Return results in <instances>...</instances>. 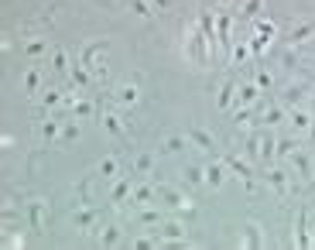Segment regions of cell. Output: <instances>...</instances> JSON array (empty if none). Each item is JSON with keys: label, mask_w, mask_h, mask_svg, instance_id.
<instances>
[{"label": "cell", "mask_w": 315, "mask_h": 250, "mask_svg": "<svg viewBox=\"0 0 315 250\" xmlns=\"http://www.w3.org/2000/svg\"><path fill=\"white\" fill-rule=\"evenodd\" d=\"M24 86H28V89H34V86H38V76H34V72H28V79H24Z\"/></svg>", "instance_id": "cb8c5ba5"}, {"label": "cell", "mask_w": 315, "mask_h": 250, "mask_svg": "<svg viewBox=\"0 0 315 250\" xmlns=\"http://www.w3.org/2000/svg\"><path fill=\"white\" fill-rule=\"evenodd\" d=\"M291 124H295V127H312V113H305V110H291Z\"/></svg>", "instance_id": "9c48e42d"}, {"label": "cell", "mask_w": 315, "mask_h": 250, "mask_svg": "<svg viewBox=\"0 0 315 250\" xmlns=\"http://www.w3.org/2000/svg\"><path fill=\"white\" fill-rule=\"evenodd\" d=\"M124 195H127V185H124V182H120V185H117V188H113V199H124Z\"/></svg>", "instance_id": "603a6c76"}, {"label": "cell", "mask_w": 315, "mask_h": 250, "mask_svg": "<svg viewBox=\"0 0 315 250\" xmlns=\"http://www.w3.org/2000/svg\"><path fill=\"white\" fill-rule=\"evenodd\" d=\"M240 99H243V103H253V99H257V86H253V83L240 86Z\"/></svg>", "instance_id": "7c38bea8"}, {"label": "cell", "mask_w": 315, "mask_h": 250, "mask_svg": "<svg viewBox=\"0 0 315 250\" xmlns=\"http://www.w3.org/2000/svg\"><path fill=\"white\" fill-rule=\"evenodd\" d=\"M312 244H315V240H312Z\"/></svg>", "instance_id": "f1b7e54d"}, {"label": "cell", "mask_w": 315, "mask_h": 250, "mask_svg": "<svg viewBox=\"0 0 315 250\" xmlns=\"http://www.w3.org/2000/svg\"><path fill=\"white\" fill-rule=\"evenodd\" d=\"M295 141H278V155H295Z\"/></svg>", "instance_id": "9a60e30c"}, {"label": "cell", "mask_w": 315, "mask_h": 250, "mask_svg": "<svg viewBox=\"0 0 315 250\" xmlns=\"http://www.w3.org/2000/svg\"><path fill=\"white\" fill-rule=\"evenodd\" d=\"M312 141H315V120H312Z\"/></svg>", "instance_id": "d4e9b609"}, {"label": "cell", "mask_w": 315, "mask_h": 250, "mask_svg": "<svg viewBox=\"0 0 315 250\" xmlns=\"http://www.w3.org/2000/svg\"><path fill=\"white\" fill-rule=\"evenodd\" d=\"M117 240H120V233H117V230H113V226H110V230H106V233H103V244H106V247H113V244H117Z\"/></svg>", "instance_id": "e0dca14e"}, {"label": "cell", "mask_w": 315, "mask_h": 250, "mask_svg": "<svg viewBox=\"0 0 315 250\" xmlns=\"http://www.w3.org/2000/svg\"><path fill=\"white\" fill-rule=\"evenodd\" d=\"M164 148H168V151H182V148H185V141H182V137H168V141H164Z\"/></svg>", "instance_id": "2e32d148"}, {"label": "cell", "mask_w": 315, "mask_h": 250, "mask_svg": "<svg viewBox=\"0 0 315 250\" xmlns=\"http://www.w3.org/2000/svg\"><path fill=\"white\" fill-rule=\"evenodd\" d=\"M120 99H124V103H134V99H137V89H134V86H124V89H120Z\"/></svg>", "instance_id": "5bb4252c"}, {"label": "cell", "mask_w": 315, "mask_h": 250, "mask_svg": "<svg viewBox=\"0 0 315 250\" xmlns=\"http://www.w3.org/2000/svg\"><path fill=\"white\" fill-rule=\"evenodd\" d=\"M243 10H247V14H250V17H253V14H257V10H260V0H247V3H243Z\"/></svg>", "instance_id": "ffe728a7"}, {"label": "cell", "mask_w": 315, "mask_h": 250, "mask_svg": "<svg viewBox=\"0 0 315 250\" xmlns=\"http://www.w3.org/2000/svg\"><path fill=\"white\" fill-rule=\"evenodd\" d=\"M223 165H226V168H233V171L240 175V178H243V182H247V185L253 182V168L247 165L243 158H236V155H226V158H223Z\"/></svg>", "instance_id": "6da1fadb"}, {"label": "cell", "mask_w": 315, "mask_h": 250, "mask_svg": "<svg viewBox=\"0 0 315 250\" xmlns=\"http://www.w3.org/2000/svg\"><path fill=\"white\" fill-rule=\"evenodd\" d=\"M278 120H281V110H271V113L264 117V124H278Z\"/></svg>", "instance_id": "7402d4cb"}, {"label": "cell", "mask_w": 315, "mask_h": 250, "mask_svg": "<svg viewBox=\"0 0 315 250\" xmlns=\"http://www.w3.org/2000/svg\"><path fill=\"white\" fill-rule=\"evenodd\" d=\"M134 14H144V17H148V14H151V7H148L144 0H134Z\"/></svg>", "instance_id": "d6986e66"}, {"label": "cell", "mask_w": 315, "mask_h": 250, "mask_svg": "<svg viewBox=\"0 0 315 250\" xmlns=\"http://www.w3.org/2000/svg\"><path fill=\"white\" fill-rule=\"evenodd\" d=\"M151 195H155V192H151V188H137V195H134V199H137V202H148V199H151Z\"/></svg>", "instance_id": "44dd1931"}, {"label": "cell", "mask_w": 315, "mask_h": 250, "mask_svg": "<svg viewBox=\"0 0 315 250\" xmlns=\"http://www.w3.org/2000/svg\"><path fill=\"white\" fill-rule=\"evenodd\" d=\"M312 244V237H309V230H305V213H298V223H295V247H309Z\"/></svg>", "instance_id": "7a4b0ae2"}, {"label": "cell", "mask_w": 315, "mask_h": 250, "mask_svg": "<svg viewBox=\"0 0 315 250\" xmlns=\"http://www.w3.org/2000/svg\"><path fill=\"white\" fill-rule=\"evenodd\" d=\"M161 237H164V240H182V237H185V226H182V223H164Z\"/></svg>", "instance_id": "5b68a950"}, {"label": "cell", "mask_w": 315, "mask_h": 250, "mask_svg": "<svg viewBox=\"0 0 315 250\" xmlns=\"http://www.w3.org/2000/svg\"><path fill=\"white\" fill-rule=\"evenodd\" d=\"M243 244H247V247H260V244H264V240H260V226H257V223H253V226H247Z\"/></svg>", "instance_id": "52a82bcc"}, {"label": "cell", "mask_w": 315, "mask_h": 250, "mask_svg": "<svg viewBox=\"0 0 315 250\" xmlns=\"http://www.w3.org/2000/svg\"><path fill=\"white\" fill-rule=\"evenodd\" d=\"M202 178H206V171H199V168H189V171H185V182H189V185H199Z\"/></svg>", "instance_id": "4fadbf2b"}, {"label": "cell", "mask_w": 315, "mask_h": 250, "mask_svg": "<svg viewBox=\"0 0 315 250\" xmlns=\"http://www.w3.org/2000/svg\"><path fill=\"white\" fill-rule=\"evenodd\" d=\"M233 93H236V86H233V83H226L223 89H220V110H226V106L233 103Z\"/></svg>", "instance_id": "ba28073f"}, {"label": "cell", "mask_w": 315, "mask_h": 250, "mask_svg": "<svg viewBox=\"0 0 315 250\" xmlns=\"http://www.w3.org/2000/svg\"><path fill=\"white\" fill-rule=\"evenodd\" d=\"M164 195V202H171L175 209H189V199L182 195V192H161Z\"/></svg>", "instance_id": "8992f818"}, {"label": "cell", "mask_w": 315, "mask_h": 250, "mask_svg": "<svg viewBox=\"0 0 315 250\" xmlns=\"http://www.w3.org/2000/svg\"><path fill=\"white\" fill-rule=\"evenodd\" d=\"M223 171H226V165H223V161L209 165V168H206V182H209V185H223Z\"/></svg>", "instance_id": "3957f363"}, {"label": "cell", "mask_w": 315, "mask_h": 250, "mask_svg": "<svg viewBox=\"0 0 315 250\" xmlns=\"http://www.w3.org/2000/svg\"><path fill=\"white\" fill-rule=\"evenodd\" d=\"M226 3H230V0H226Z\"/></svg>", "instance_id": "83f0119b"}, {"label": "cell", "mask_w": 315, "mask_h": 250, "mask_svg": "<svg viewBox=\"0 0 315 250\" xmlns=\"http://www.w3.org/2000/svg\"><path fill=\"white\" fill-rule=\"evenodd\" d=\"M192 141H195V144H199L202 151H213V134H209V130L195 127V130H192Z\"/></svg>", "instance_id": "277c9868"}, {"label": "cell", "mask_w": 315, "mask_h": 250, "mask_svg": "<svg viewBox=\"0 0 315 250\" xmlns=\"http://www.w3.org/2000/svg\"><path fill=\"white\" fill-rule=\"evenodd\" d=\"M315 28L312 24H298V28H295V31H291V41H305V38H309V34H312Z\"/></svg>", "instance_id": "8fae6325"}, {"label": "cell", "mask_w": 315, "mask_h": 250, "mask_svg": "<svg viewBox=\"0 0 315 250\" xmlns=\"http://www.w3.org/2000/svg\"><path fill=\"white\" fill-rule=\"evenodd\" d=\"M312 106H315V96H312Z\"/></svg>", "instance_id": "484cf974"}, {"label": "cell", "mask_w": 315, "mask_h": 250, "mask_svg": "<svg viewBox=\"0 0 315 250\" xmlns=\"http://www.w3.org/2000/svg\"><path fill=\"white\" fill-rule=\"evenodd\" d=\"M267 178H271V185H274L278 192H284V188H288V175H284V171H271Z\"/></svg>", "instance_id": "30bf717a"}, {"label": "cell", "mask_w": 315, "mask_h": 250, "mask_svg": "<svg viewBox=\"0 0 315 250\" xmlns=\"http://www.w3.org/2000/svg\"><path fill=\"white\" fill-rule=\"evenodd\" d=\"M99 171H103V175H113V171H117V161H113V158H106V161L99 165Z\"/></svg>", "instance_id": "ac0fdd59"}, {"label": "cell", "mask_w": 315, "mask_h": 250, "mask_svg": "<svg viewBox=\"0 0 315 250\" xmlns=\"http://www.w3.org/2000/svg\"><path fill=\"white\" fill-rule=\"evenodd\" d=\"M312 185H315V178H312Z\"/></svg>", "instance_id": "4316f807"}]
</instances>
